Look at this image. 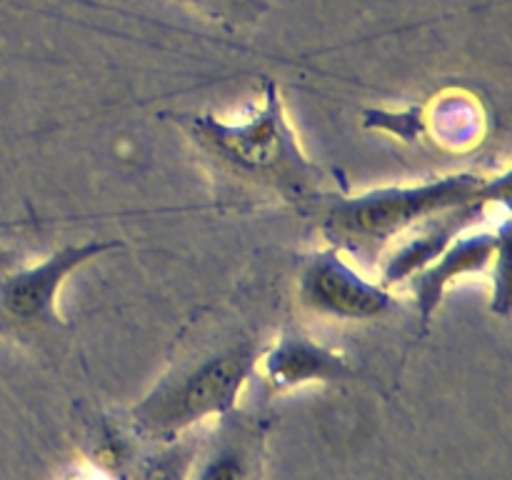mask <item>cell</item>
Returning a JSON list of instances; mask_svg holds the SVG:
<instances>
[{
    "label": "cell",
    "mask_w": 512,
    "mask_h": 480,
    "mask_svg": "<svg viewBox=\"0 0 512 480\" xmlns=\"http://www.w3.org/2000/svg\"><path fill=\"white\" fill-rule=\"evenodd\" d=\"M113 243H85L58 250L35 268H8L0 273V333L30 335L55 323L53 303L65 275L95 258Z\"/></svg>",
    "instance_id": "4"
},
{
    "label": "cell",
    "mask_w": 512,
    "mask_h": 480,
    "mask_svg": "<svg viewBox=\"0 0 512 480\" xmlns=\"http://www.w3.org/2000/svg\"><path fill=\"white\" fill-rule=\"evenodd\" d=\"M178 3L198 10L205 18L218 20L228 28L255 23L270 8L268 0H178Z\"/></svg>",
    "instance_id": "7"
},
{
    "label": "cell",
    "mask_w": 512,
    "mask_h": 480,
    "mask_svg": "<svg viewBox=\"0 0 512 480\" xmlns=\"http://www.w3.org/2000/svg\"><path fill=\"white\" fill-rule=\"evenodd\" d=\"M253 365L250 345H238L233 350L205 360L183 378L163 385L138 408L140 425L153 433H173L195 423L203 415L223 410L233 403L243 385L245 375Z\"/></svg>",
    "instance_id": "3"
},
{
    "label": "cell",
    "mask_w": 512,
    "mask_h": 480,
    "mask_svg": "<svg viewBox=\"0 0 512 480\" xmlns=\"http://www.w3.org/2000/svg\"><path fill=\"white\" fill-rule=\"evenodd\" d=\"M245 478V465L238 453H225L220 455L200 480H243Z\"/></svg>",
    "instance_id": "8"
},
{
    "label": "cell",
    "mask_w": 512,
    "mask_h": 480,
    "mask_svg": "<svg viewBox=\"0 0 512 480\" xmlns=\"http://www.w3.org/2000/svg\"><path fill=\"white\" fill-rule=\"evenodd\" d=\"M300 295L310 308L338 318H373L390 303L385 290L365 283L335 255H320L305 268Z\"/></svg>",
    "instance_id": "5"
},
{
    "label": "cell",
    "mask_w": 512,
    "mask_h": 480,
    "mask_svg": "<svg viewBox=\"0 0 512 480\" xmlns=\"http://www.w3.org/2000/svg\"><path fill=\"white\" fill-rule=\"evenodd\" d=\"M338 368L340 363L333 355L323 353V350L308 343H288L270 360V370L283 383H298V380L310 378V375L335 373Z\"/></svg>",
    "instance_id": "6"
},
{
    "label": "cell",
    "mask_w": 512,
    "mask_h": 480,
    "mask_svg": "<svg viewBox=\"0 0 512 480\" xmlns=\"http://www.w3.org/2000/svg\"><path fill=\"white\" fill-rule=\"evenodd\" d=\"M185 125L215 168L235 183L250 190H265L290 203L318 195L320 173L300 153L275 85H268L265 105L255 120L225 125L215 118H188Z\"/></svg>",
    "instance_id": "1"
},
{
    "label": "cell",
    "mask_w": 512,
    "mask_h": 480,
    "mask_svg": "<svg viewBox=\"0 0 512 480\" xmlns=\"http://www.w3.org/2000/svg\"><path fill=\"white\" fill-rule=\"evenodd\" d=\"M13 263H15V253L0 248V273H3V270H8V268H13Z\"/></svg>",
    "instance_id": "9"
},
{
    "label": "cell",
    "mask_w": 512,
    "mask_h": 480,
    "mask_svg": "<svg viewBox=\"0 0 512 480\" xmlns=\"http://www.w3.org/2000/svg\"><path fill=\"white\" fill-rule=\"evenodd\" d=\"M493 193V185L475 175H455L418 188L378 190L345 200L330 210L325 230L333 240L355 250H373L398 235L415 218L478 203Z\"/></svg>",
    "instance_id": "2"
}]
</instances>
